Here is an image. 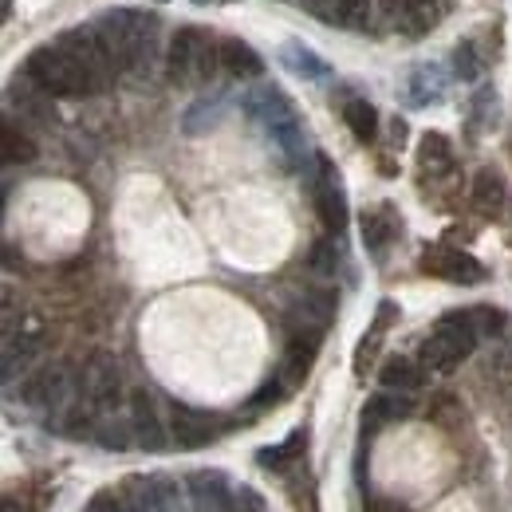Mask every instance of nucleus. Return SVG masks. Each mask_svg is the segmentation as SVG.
I'll return each instance as SVG.
<instances>
[{"label":"nucleus","mask_w":512,"mask_h":512,"mask_svg":"<svg viewBox=\"0 0 512 512\" xmlns=\"http://www.w3.org/2000/svg\"><path fill=\"white\" fill-rule=\"evenodd\" d=\"M95 28L123 75H134V79L150 75V67L158 60V16L134 12V8H111L95 20Z\"/></svg>","instance_id":"f257e3e1"},{"label":"nucleus","mask_w":512,"mask_h":512,"mask_svg":"<svg viewBox=\"0 0 512 512\" xmlns=\"http://www.w3.org/2000/svg\"><path fill=\"white\" fill-rule=\"evenodd\" d=\"M221 71V44L201 28H178L166 48V79L174 87H201Z\"/></svg>","instance_id":"f03ea898"},{"label":"nucleus","mask_w":512,"mask_h":512,"mask_svg":"<svg viewBox=\"0 0 512 512\" xmlns=\"http://www.w3.org/2000/svg\"><path fill=\"white\" fill-rule=\"evenodd\" d=\"M24 75H28L36 87H44L52 99H83V95H99L95 83H91V75L83 71V64L67 52L60 40L36 48V52L28 56V64H24Z\"/></svg>","instance_id":"7ed1b4c3"},{"label":"nucleus","mask_w":512,"mask_h":512,"mask_svg":"<svg viewBox=\"0 0 512 512\" xmlns=\"http://www.w3.org/2000/svg\"><path fill=\"white\" fill-rule=\"evenodd\" d=\"M477 331H473V320H469V312H449L438 320V327L422 339V347H418V363L426 367V371H434V375H453L473 351H477Z\"/></svg>","instance_id":"20e7f679"},{"label":"nucleus","mask_w":512,"mask_h":512,"mask_svg":"<svg viewBox=\"0 0 512 512\" xmlns=\"http://www.w3.org/2000/svg\"><path fill=\"white\" fill-rule=\"evenodd\" d=\"M75 390H79V375H71L67 363H44L20 383V398L40 414H67Z\"/></svg>","instance_id":"39448f33"},{"label":"nucleus","mask_w":512,"mask_h":512,"mask_svg":"<svg viewBox=\"0 0 512 512\" xmlns=\"http://www.w3.org/2000/svg\"><path fill=\"white\" fill-rule=\"evenodd\" d=\"M79 398L99 414H115V406L123 402V367L111 351L87 355V363L79 367Z\"/></svg>","instance_id":"423d86ee"},{"label":"nucleus","mask_w":512,"mask_h":512,"mask_svg":"<svg viewBox=\"0 0 512 512\" xmlns=\"http://www.w3.org/2000/svg\"><path fill=\"white\" fill-rule=\"evenodd\" d=\"M225 430V422L209 410H197L186 402H174L170 406V438L178 449H205L209 442H217Z\"/></svg>","instance_id":"0eeeda50"},{"label":"nucleus","mask_w":512,"mask_h":512,"mask_svg":"<svg viewBox=\"0 0 512 512\" xmlns=\"http://www.w3.org/2000/svg\"><path fill=\"white\" fill-rule=\"evenodd\" d=\"M418 268L446 284H481L485 280V268L477 256H469L465 249H449V245H430L418 256Z\"/></svg>","instance_id":"6e6552de"},{"label":"nucleus","mask_w":512,"mask_h":512,"mask_svg":"<svg viewBox=\"0 0 512 512\" xmlns=\"http://www.w3.org/2000/svg\"><path fill=\"white\" fill-rule=\"evenodd\" d=\"M323 327H308V323H288V343H284V363H280V379L292 386H300L308 379L316 355H320Z\"/></svg>","instance_id":"1a4fd4ad"},{"label":"nucleus","mask_w":512,"mask_h":512,"mask_svg":"<svg viewBox=\"0 0 512 512\" xmlns=\"http://www.w3.org/2000/svg\"><path fill=\"white\" fill-rule=\"evenodd\" d=\"M249 111H253L256 119L264 123V130L280 142V146H296L300 142V127H296V111H292V103L276 91V87H260L253 99H249Z\"/></svg>","instance_id":"9d476101"},{"label":"nucleus","mask_w":512,"mask_h":512,"mask_svg":"<svg viewBox=\"0 0 512 512\" xmlns=\"http://www.w3.org/2000/svg\"><path fill=\"white\" fill-rule=\"evenodd\" d=\"M127 422H130V434H134V446L150 449V453L166 449V426H162L158 406H154V398L146 390H130Z\"/></svg>","instance_id":"9b49d317"},{"label":"nucleus","mask_w":512,"mask_h":512,"mask_svg":"<svg viewBox=\"0 0 512 512\" xmlns=\"http://www.w3.org/2000/svg\"><path fill=\"white\" fill-rule=\"evenodd\" d=\"M316 213H320L323 229L327 233H343L347 225V193H343V182H339V170L320 158V178H316Z\"/></svg>","instance_id":"f8f14e48"},{"label":"nucleus","mask_w":512,"mask_h":512,"mask_svg":"<svg viewBox=\"0 0 512 512\" xmlns=\"http://www.w3.org/2000/svg\"><path fill=\"white\" fill-rule=\"evenodd\" d=\"M300 4L320 24H327V28H347V32L367 28V16H371V0H300Z\"/></svg>","instance_id":"ddd939ff"},{"label":"nucleus","mask_w":512,"mask_h":512,"mask_svg":"<svg viewBox=\"0 0 512 512\" xmlns=\"http://www.w3.org/2000/svg\"><path fill=\"white\" fill-rule=\"evenodd\" d=\"M8 107L20 115V123H32V127H52V123H56V115H52V95H48L44 87H36L28 75L8 87Z\"/></svg>","instance_id":"4468645a"},{"label":"nucleus","mask_w":512,"mask_h":512,"mask_svg":"<svg viewBox=\"0 0 512 512\" xmlns=\"http://www.w3.org/2000/svg\"><path fill=\"white\" fill-rule=\"evenodd\" d=\"M473 205H477V213L489 217V221H509L512 193L497 170H489V166L477 170V178H473Z\"/></svg>","instance_id":"2eb2a0df"},{"label":"nucleus","mask_w":512,"mask_h":512,"mask_svg":"<svg viewBox=\"0 0 512 512\" xmlns=\"http://www.w3.org/2000/svg\"><path fill=\"white\" fill-rule=\"evenodd\" d=\"M119 497H123V505L130 512H162L166 501L174 497V489L166 481H158V477H130V481H123Z\"/></svg>","instance_id":"dca6fc26"},{"label":"nucleus","mask_w":512,"mask_h":512,"mask_svg":"<svg viewBox=\"0 0 512 512\" xmlns=\"http://www.w3.org/2000/svg\"><path fill=\"white\" fill-rule=\"evenodd\" d=\"M190 493L201 512H233V485H229L225 473H217V469H209V473H205V469L193 473Z\"/></svg>","instance_id":"f3484780"},{"label":"nucleus","mask_w":512,"mask_h":512,"mask_svg":"<svg viewBox=\"0 0 512 512\" xmlns=\"http://www.w3.org/2000/svg\"><path fill=\"white\" fill-rule=\"evenodd\" d=\"M410 414H414L410 394H402V390H383V394H375V398L363 406V434H375L379 426L398 422V418H410Z\"/></svg>","instance_id":"a211bd4d"},{"label":"nucleus","mask_w":512,"mask_h":512,"mask_svg":"<svg viewBox=\"0 0 512 512\" xmlns=\"http://www.w3.org/2000/svg\"><path fill=\"white\" fill-rule=\"evenodd\" d=\"M390 16L406 36H422L438 24V0H390Z\"/></svg>","instance_id":"6ab92c4d"},{"label":"nucleus","mask_w":512,"mask_h":512,"mask_svg":"<svg viewBox=\"0 0 512 512\" xmlns=\"http://www.w3.org/2000/svg\"><path fill=\"white\" fill-rule=\"evenodd\" d=\"M36 355H40V331H20V335L12 331V335H4V383L24 375Z\"/></svg>","instance_id":"aec40b11"},{"label":"nucleus","mask_w":512,"mask_h":512,"mask_svg":"<svg viewBox=\"0 0 512 512\" xmlns=\"http://www.w3.org/2000/svg\"><path fill=\"white\" fill-rule=\"evenodd\" d=\"M379 383L383 390H402V394H414L426 386V367L418 359H406V355H390L379 371Z\"/></svg>","instance_id":"412c9836"},{"label":"nucleus","mask_w":512,"mask_h":512,"mask_svg":"<svg viewBox=\"0 0 512 512\" xmlns=\"http://www.w3.org/2000/svg\"><path fill=\"white\" fill-rule=\"evenodd\" d=\"M335 312H339V296H335L331 288H316V292H308V296L292 308L288 323H308V327H323V331H327V323L335 320Z\"/></svg>","instance_id":"4be33fe9"},{"label":"nucleus","mask_w":512,"mask_h":512,"mask_svg":"<svg viewBox=\"0 0 512 512\" xmlns=\"http://www.w3.org/2000/svg\"><path fill=\"white\" fill-rule=\"evenodd\" d=\"M418 170L430 174V178H446L453 170V142L446 134L430 130V134L418 138Z\"/></svg>","instance_id":"5701e85b"},{"label":"nucleus","mask_w":512,"mask_h":512,"mask_svg":"<svg viewBox=\"0 0 512 512\" xmlns=\"http://www.w3.org/2000/svg\"><path fill=\"white\" fill-rule=\"evenodd\" d=\"M359 229H363V245H367V253L383 256L386 245H390V241H394V233H398L394 209H390V205L367 209V213H363V221H359Z\"/></svg>","instance_id":"b1692460"},{"label":"nucleus","mask_w":512,"mask_h":512,"mask_svg":"<svg viewBox=\"0 0 512 512\" xmlns=\"http://www.w3.org/2000/svg\"><path fill=\"white\" fill-rule=\"evenodd\" d=\"M221 71L229 79H256L264 71V60L245 40H221Z\"/></svg>","instance_id":"393cba45"},{"label":"nucleus","mask_w":512,"mask_h":512,"mask_svg":"<svg viewBox=\"0 0 512 512\" xmlns=\"http://www.w3.org/2000/svg\"><path fill=\"white\" fill-rule=\"evenodd\" d=\"M304 449H308V430H296V434H288V442L260 449V453H256V461H260L268 473H288V469H296V465H300Z\"/></svg>","instance_id":"a878e982"},{"label":"nucleus","mask_w":512,"mask_h":512,"mask_svg":"<svg viewBox=\"0 0 512 512\" xmlns=\"http://www.w3.org/2000/svg\"><path fill=\"white\" fill-rule=\"evenodd\" d=\"M343 123H347V130L359 142H375V134H379V111L367 99H347L343 103Z\"/></svg>","instance_id":"bb28decb"},{"label":"nucleus","mask_w":512,"mask_h":512,"mask_svg":"<svg viewBox=\"0 0 512 512\" xmlns=\"http://www.w3.org/2000/svg\"><path fill=\"white\" fill-rule=\"evenodd\" d=\"M0 138H4V162H8V166H28V162L36 158V142H32V134H28L24 127H16L12 119L4 123Z\"/></svg>","instance_id":"cd10ccee"},{"label":"nucleus","mask_w":512,"mask_h":512,"mask_svg":"<svg viewBox=\"0 0 512 512\" xmlns=\"http://www.w3.org/2000/svg\"><path fill=\"white\" fill-rule=\"evenodd\" d=\"M410 99L422 107V103H438L442 95H446V83H442V71L430 64V67H414V75H410Z\"/></svg>","instance_id":"c85d7f7f"},{"label":"nucleus","mask_w":512,"mask_h":512,"mask_svg":"<svg viewBox=\"0 0 512 512\" xmlns=\"http://www.w3.org/2000/svg\"><path fill=\"white\" fill-rule=\"evenodd\" d=\"M394 320V304H383L379 308V320H375V327L363 335V343H359V351H355V371L359 375H367V367H371V359H375V351H379V343H383L386 335V323Z\"/></svg>","instance_id":"c756f323"},{"label":"nucleus","mask_w":512,"mask_h":512,"mask_svg":"<svg viewBox=\"0 0 512 512\" xmlns=\"http://www.w3.org/2000/svg\"><path fill=\"white\" fill-rule=\"evenodd\" d=\"M284 64L292 67L296 75H304V79H327V64L320 56H312L304 44H288L284 48Z\"/></svg>","instance_id":"7c9ffc66"},{"label":"nucleus","mask_w":512,"mask_h":512,"mask_svg":"<svg viewBox=\"0 0 512 512\" xmlns=\"http://www.w3.org/2000/svg\"><path fill=\"white\" fill-rule=\"evenodd\" d=\"M339 245L331 241V237H323V241H316L312 245V253H308V264H312V272L316 276H335L339 272Z\"/></svg>","instance_id":"2f4dec72"},{"label":"nucleus","mask_w":512,"mask_h":512,"mask_svg":"<svg viewBox=\"0 0 512 512\" xmlns=\"http://www.w3.org/2000/svg\"><path fill=\"white\" fill-rule=\"evenodd\" d=\"M469 320H473V331L477 335H501L505 331V323H509V316L501 312V308H493V304H477V308H469Z\"/></svg>","instance_id":"473e14b6"},{"label":"nucleus","mask_w":512,"mask_h":512,"mask_svg":"<svg viewBox=\"0 0 512 512\" xmlns=\"http://www.w3.org/2000/svg\"><path fill=\"white\" fill-rule=\"evenodd\" d=\"M453 71H457V79H465V83H473V79H481V56H477V48L473 44H457L453 48Z\"/></svg>","instance_id":"72a5a7b5"},{"label":"nucleus","mask_w":512,"mask_h":512,"mask_svg":"<svg viewBox=\"0 0 512 512\" xmlns=\"http://www.w3.org/2000/svg\"><path fill=\"white\" fill-rule=\"evenodd\" d=\"M430 418L434 422H442V426H453V422H461V402L453 398V394H434V402H430Z\"/></svg>","instance_id":"f704fd0d"},{"label":"nucleus","mask_w":512,"mask_h":512,"mask_svg":"<svg viewBox=\"0 0 512 512\" xmlns=\"http://www.w3.org/2000/svg\"><path fill=\"white\" fill-rule=\"evenodd\" d=\"M233 512H264V497L249 485H241L233 489Z\"/></svg>","instance_id":"c9c22d12"},{"label":"nucleus","mask_w":512,"mask_h":512,"mask_svg":"<svg viewBox=\"0 0 512 512\" xmlns=\"http://www.w3.org/2000/svg\"><path fill=\"white\" fill-rule=\"evenodd\" d=\"M87 512H130V509L123 505V497H119V493L103 489V493H95V497H91V505H87Z\"/></svg>","instance_id":"e433bc0d"},{"label":"nucleus","mask_w":512,"mask_h":512,"mask_svg":"<svg viewBox=\"0 0 512 512\" xmlns=\"http://www.w3.org/2000/svg\"><path fill=\"white\" fill-rule=\"evenodd\" d=\"M288 493H292V501H296V509H300V512H320V509H316V493H312V481H308V489H304L300 481H288Z\"/></svg>","instance_id":"4c0bfd02"},{"label":"nucleus","mask_w":512,"mask_h":512,"mask_svg":"<svg viewBox=\"0 0 512 512\" xmlns=\"http://www.w3.org/2000/svg\"><path fill=\"white\" fill-rule=\"evenodd\" d=\"M367 512H410V509L398 505V501H390V497H371V501H367Z\"/></svg>","instance_id":"58836bf2"},{"label":"nucleus","mask_w":512,"mask_h":512,"mask_svg":"<svg viewBox=\"0 0 512 512\" xmlns=\"http://www.w3.org/2000/svg\"><path fill=\"white\" fill-rule=\"evenodd\" d=\"M0 512H24V505H20L16 497H4V501H0Z\"/></svg>","instance_id":"ea45409f"},{"label":"nucleus","mask_w":512,"mask_h":512,"mask_svg":"<svg viewBox=\"0 0 512 512\" xmlns=\"http://www.w3.org/2000/svg\"><path fill=\"white\" fill-rule=\"evenodd\" d=\"M193 4H217V0H193Z\"/></svg>","instance_id":"a19ab883"},{"label":"nucleus","mask_w":512,"mask_h":512,"mask_svg":"<svg viewBox=\"0 0 512 512\" xmlns=\"http://www.w3.org/2000/svg\"><path fill=\"white\" fill-rule=\"evenodd\" d=\"M154 4H166V0H154Z\"/></svg>","instance_id":"79ce46f5"}]
</instances>
